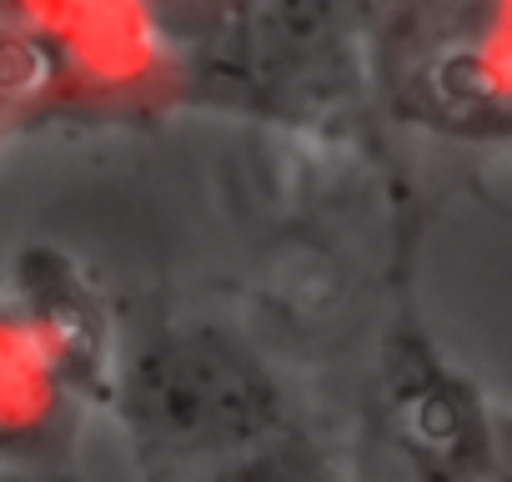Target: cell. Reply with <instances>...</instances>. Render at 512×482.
Here are the masks:
<instances>
[{
  "label": "cell",
  "mask_w": 512,
  "mask_h": 482,
  "mask_svg": "<svg viewBox=\"0 0 512 482\" xmlns=\"http://www.w3.org/2000/svg\"><path fill=\"white\" fill-rule=\"evenodd\" d=\"M191 101L161 6L0 0V151L46 131H151Z\"/></svg>",
  "instance_id": "1"
},
{
  "label": "cell",
  "mask_w": 512,
  "mask_h": 482,
  "mask_svg": "<svg viewBox=\"0 0 512 482\" xmlns=\"http://www.w3.org/2000/svg\"><path fill=\"white\" fill-rule=\"evenodd\" d=\"M141 482H201L292 422L277 372L216 322H141L121 337L111 402Z\"/></svg>",
  "instance_id": "2"
},
{
  "label": "cell",
  "mask_w": 512,
  "mask_h": 482,
  "mask_svg": "<svg viewBox=\"0 0 512 482\" xmlns=\"http://www.w3.org/2000/svg\"><path fill=\"white\" fill-rule=\"evenodd\" d=\"M377 76L387 106L452 141H502L512 111L507 6H402L382 11Z\"/></svg>",
  "instance_id": "3"
},
{
  "label": "cell",
  "mask_w": 512,
  "mask_h": 482,
  "mask_svg": "<svg viewBox=\"0 0 512 482\" xmlns=\"http://www.w3.org/2000/svg\"><path fill=\"white\" fill-rule=\"evenodd\" d=\"M377 437L402 482H507L502 422L487 392L422 332L387 342Z\"/></svg>",
  "instance_id": "4"
},
{
  "label": "cell",
  "mask_w": 512,
  "mask_h": 482,
  "mask_svg": "<svg viewBox=\"0 0 512 482\" xmlns=\"http://www.w3.org/2000/svg\"><path fill=\"white\" fill-rule=\"evenodd\" d=\"M26 322L41 332L71 387L81 392L86 407L111 402V377H116V352H121V322L106 297V287L61 247L31 241L11 262V292H6Z\"/></svg>",
  "instance_id": "5"
},
{
  "label": "cell",
  "mask_w": 512,
  "mask_h": 482,
  "mask_svg": "<svg viewBox=\"0 0 512 482\" xmlns=\"http://www.w3.org/2000/svg\"><path fill=\"white\" fill-rule=\"evenodd\" d=\"M86 402L26 322L0 297V467L6 472H76Z\"/></svg>",
  "instance_id": "6"
},
{
  "label": "cell",
  "mask_w": 512,
  "mask_h": 482,
  "mask_svg": "<svg viewBox=\"0 0 512 482\" xmlns=\"http://www.w3.org/2000/svg\"><path fill=\"white\" fill-rule=\"evenodd\" d=\"M201 482H342V477H337L332 457L302 427H287L277 442L246 452L241 462H231Z\"/></svg>",
  "instance_id": "7"
},
{
  "label": "cell",
  "mask_w": 512,
  "mask_h": 482,
  "mask_svg": "<svg viewBox=\"0 0 512 482\" xmlns=\"http://www.w3.org/2000/svg\"><path fill=\"white\" fill-rule=\"evenodd\" d=\"M0 482H81L76 472H6L0 467Z\"/></svg>",
  "instance_id": "8"
}]
</instances>
